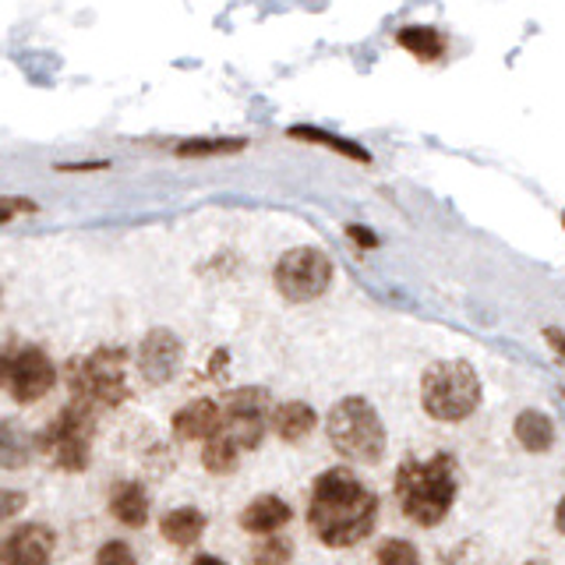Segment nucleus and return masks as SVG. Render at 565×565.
Instances as JSON below:
<instances>
[{"label": "nucleus", "mask_w": 565, "mask_h": 565, "mask_svg": "<svg viewBox=\"0 0 565 565\" xmlns=\"http://www.w3.org/2000/svg\"><path fill=\"white\" fill-rule=\"evenodd\" d=\"M379 523V494L347 467L315 477L308 502V530L326 547L361 544Z\"/></svg>", "instance_id": "f257e3e1"}, {"label": "nucleus", "mask_w": 565, "mask_h": 565, "mask_svg": "<svg viewBox=\"0 0 565 565\" xmlns=\"http://www.w3.org/2000/svg\"><path fill=\"white\" fill-rule=\"evenodd\" d=\"M393 491L403 516L431 530L449 516L459 494V463L449 452H431L428 459L406 456L396 467Z\"/></svg>", "instance_id": "f03ea898"}, {"label": "nucleus", "mask_w": 565, "mask_h": 565, "mask_svg": "<svg viewBox=\"0 0 565 565\" xmlns=\"http://www.w3.org/2000/svg\"><path fill=\"white\" fill-rule=\"evenodd\" d=\"M329 446L350 463H379L388 449V435L379 411L364 396H343L326 417Z\"/></svg>", "instance_id": "7ed1b4c3"}, {"label": "nucleus", "mask_w": 565, "mask_h": 565, "mask_svg": "<svg viewBox=\"0 0 565 565\" xmlns=\"http://www.w3.org/2000/svg\"><path fill=\"white\" fill-rule=\"evenodd\" d=\"M481 375L467 361H438L420 375V406L431 420L459 424L481 406Z\"/></svg>", "instance_id": "20e7f679"}, {"label": "nucleus", "mask_w": 565, "mask_h": 565, "mask_svg": "<svg viewBox=\"0 0 565 565\" xmlns=\"http://www.w3.org/2000/svg\"><path fill=\"white\" fill-rule=\"evenodd\" d=\"M93 435H96L93 411L82 403H71L46 424V431L35 438V446H40V452H46L53 467L78 473L93 459Z\"/></svg>", "instance_id": "39448f33"}, {"label": "nucleus", "mask_w": 565, "mask_h": 565, "mask_svg": "<svg viewBox=\"0 0 565 565\" xmlns=\"http://www.w3.org/2000/svg\"><path fill=\"white\" fill-rule=\"evenodd\" d=\"M67 385L75 403L96 411V406H117L128 399V382H124V350L103 347L88 353L85 361H71Z\"/></svg>", "instance_id": "423d86ee"}, {"label": "nucleus", "mask_w": 565, "mask_h": 565, "mask_svg": "<svg viewBox=\"0 0 565 565\" xmlns=\"http://www.w3.org/2000/svg\"><path fill=\"white\" fill-rule=\"evenodd\" d=\"M273 282L282 300L290 305H308V300H318L332 282V258L322 252V247H290L282 252L276 269H273Z\"/></svg>", "instance_id": "0eeeda50"}, {"label": "nucleus", "mask_w": 565, "mask_h": 565, "mask_svg": "<svg viewBox=\"0 0 565 565\" xmlns=\"http://www.w3.org/2000/svg\"><path fill=\"white\" fill-rule=\"evenodd\" d=\"M53 382H57V367L40 347L29 343H8L0 350V388L14 403H35L43 399Z\"/></svg>", "instance_id": "6e6552de"}, {"label": "nucleus", "mask_w": 565, "mask_h": 565, "mask_svg": "<svg viewBox=\"0 0 565 565\" xmlns=\"http://www.w3.org/2000/svg\"><path fill=\"white\" fill-rule=\"evenodd\" d=\"M265 411H269V393H265V388H255V385L237 388V393H230L223 406L220 435L241 452L258 449L265 438Z\"/></svg>", "instance_id": "1a4fd4ad"}, {"label": "nucleus", "mask_w": 565, "mask_h": 565, "mask_svg": "<svg viewBox=\"0 0 565 565\" xmlns=\"http://www.w3.org/2000/svg\"><path fill=\"white\" fill-rule=\"evenodd\" d=\"M184 361L181 335L170 329H149L138 347V371L149 385H167Z\"/></svg>", "instance_id": "9d476101"}, {"label": "nucleus", "mask_w": 565, "mask_h": 565, "mask_svg": "<svg viewBox=\"0 0 565 565\" xmlns=\"http://www.w3.org/2000/svg\"><path fill=\"white\" fill-rule=\"evenodd\" d=\"M53 530L43 523H22L0 541V565H50L53 555Z\"/></svg>", "instance_id": "9b49d317"}, {"label": "nucleus", "mask_w": 565, "mask_h": 565, "mask_svg": "<svg viewBox=\"0 0 565 565\" xmlns=\"http://www.w3.org/2000/svg\"><path fill=\"white\" fill-rule=\"evenodd\" d=\"M223 428V411L212 399H191L173 414V435L181 441H209Z\"/></svg>", "instance_id": "f8f14e48"}, {"label": "nucleus", "mask_w": 565, "mask_h": 565, "mask_svg": "<svg viewBox=\"0 0 565 565\" xmlns=\"http://www.w3.org/2000/svg\"><path fill=\"white\" fill-rule=\"evenodd\" d=\"M290 516H294V509L282 502L279 494H258V499L244 505L241 526L255 537H269V534H279V530L290 523Z\"/></svg>", "instance_id": "ddd939ff"}, {"label": "nucleus", "mask_w": 565, "mask_h": 565, "mask_svg": "<svg viewBox=\"0 0 565 565\" xmlns=\"http://www.w3.org/2000/svg\"><path fill=\"white\" fill-rule=\"evenodd\" d=\"M269 424H273V431L282 438V441H305L315 428H318V414L311 411L308 403H300V399H290V403H279L276 411H273V417H269Z\"/></svg>", "instance_id": "4468645a"}, {"label": "nucleus", "mask_w": 565, "mask_h": 565, "mask_svg": "<svg viewBox=\"0 0 565 565\" xmlns=\"http://www.w3.org/2000/svg\"><path fill=\"white\" fill-rule=\"evenodd\" d=\"M110 512H114V520H120L131 530L146 526L149 523V491L138 481H120L110 491Z\"/></svg>", "instance_id": "2eb2a0df"}, {"label": "nucleus", "mask_w": 565, "mask_h": 565, "mask_svg": "<svg viewBox=\"0 0 565 565\" xmlns=\"http://www.w3.org/2000/svg\"><path fill=\"white\" fill-rule=\"evenodd\" d=\"M512 435H516V441L526 452L541 456L555 446V420L544 411H523V414H516V420H512Z\"/></svg>", "instance_id": "dca6fc26"}, {"label": "nucleus", "mask_w": 565, "mask_h": 565, "mask_svg": "<svg viewBox=\"0 0 565 565\" xmlns=\"http://www.w3.org/2000/svg\"><path fill=\"white\" fill-rule=\"evenodd\" d=\"M159 534L177 547H191L205 534V512L194 505H177L170 509L163 520H159Z\"/></svg>", "instance_id": "f3484780"}, {"label": "nucleus", "mask_w": 565, "mask_h": 565, "mask_svg": "<svg viewBox=\"0 0 565 565\" xmlns=\"http://www.w3.org/2000/svg\"><path fill=\"white\" fill-rule=\"evenodd\" d=\"M294 141H308V146H322V149H332L335 156H347L353 159V163H361L367 167L371 163V152L364 146H358V141H350V138H340V135H332L326 128H315V124H297V128L287 131Z\"/></svg>", "instance_id": "a211bd4d"}, {"label": "nucleus", "mask_w": 565, "mask_h": 565, "mask_svg": "<svg viewBox=\"0 0 565 565\" xmlns=\"http://www.w3.org/2000/svg\"><path fill=\"white\" fill-rule=\"evenodd\" d=\"M35 438L22 428L18 420H0V467L4 470H22L32 459Z\"/></svg>", "instance_id": "6ab92c4d"}, {"label": "nucleus", "mask_w": 565, "mask_h": 565, "mask_svg": "<svg viewBox=\"0 0 565 565\" xmlns=\"http://www.w3.org/2000/svg\"><path fill=\"white\" fill-rule=\"evenodd\" d=\"M396 43L403 50H411L417 61H438L446 53V35L431 25H406L396 32Z\"/></svg>", "instance_id": "aec40b11"}, {"label": "nucleus", "mask_w": 565, "mask_h": 565, "mask_svg": "<svg viewBox=\"0 0 565 565\" xmlns=\"http://www.w3.org/2000/svg\"><path fill=\"white\" fill-rule=\"evenodd\" d=\"M244 149H247V138H188L173 152L181 159H205V156H230Z\"/></svg>", "instance_id": "412c9836"}, {"label": "nucleus", "mask_w": 565, "mask_h": 565, "mask_svg": "<svg viewBox=\"0 0 565 565\" xmlns=\"http://www.w3.org/2000/svg\"><path fill=\"white\" fill-rule=\"evenodd\" d=\"M237 463H241V449L237 446H230V441L223 438V435H216V438H209L205 441V449H202V467L209 470V473H234L237 470Z\"/></svg>", "instance_id": "4be33fe9"}, {"label": "nucleus", "mask_w": 565, "mask_h": 565, "mask_svg": "<svg viewBox=\"0 0 565 565\" xmlns=\"http://www.w3.org/2000/svg\"><path fill=\"white\" fill-rule=\"evenodd\" d=\"M294 558V541L282 534L258 537L252 544V565H290Z\"/></svg>", "instance_id": "5701e85b"}, {"label": "nucleus", "mask_w": 565, "mask_h": 565, "mask_svg": "<svg viewBox=\"0 0 565 565\" xmlns=\"http://www.w3.org/2000/svg\"><path fill=\"white\" fill-rule=\"evenodd\" d=\"M379 565H420V555H417V547L411 541H403V537H388L379 544Z\"/></svg>", "instance_id": "b1692460"}, {"label": "nucleus", "mask_w": 565, "mask_h": 565, "mask_svg": "<svg viewBox=\"0 0 565 565\" xmlns=\"http://www.w3.org/2000/svg\"><path fill=\"white\" fill-rule=\"evenodd\" d=\"M96 565H138L131 544L124 541H106L99 552H96Z\"/></svg>", "instance_id": "393cba45"}, {"label": "nucleus", "mask_w": 565, "mask_h": 565, "mask_svg": "<svg viewBox=\"0 0 565 565\" xmlns=\"http://www.w3.org/2000/svg\"><path fill=\"white\" fill-rule=\"evenodd\" d=\"M25 509V494L22 491H11V488H0V523L18 516Z\"/></svg>", "instance_id": "a878e982"}, {"label": "nucleus", "mask_w": 565, "mask_h": 565, "mask_svg": "<svg viewBox=\"0 0 565 565\" xmlns=\"http://www.w3.org/2000/svg\"><path fill=\"white\" fill-rule=\"evenodd\" d=\"M22 212H35V202L18 199V194H11V199H0V226L11 223L14 216H22Z\"/></svg>", "instance_id": "bb28decb"}, {"label": "nucleus", "mask_w": 565, "mask_h": 565, "mask_svg": "<svg viewBox=\"0 0 565 565\" xmlns=\"http://www.w3.org/2000/svg\"><path fill=\"white\" fill-rule=\"evenodd\" d=\"M347 237L361 247V252H371V247H379V237L371 234L367 226H361V223H347Z\"/></svg>", "instance_id": "cd10ccee"}, {"label": "nucleus", "mask_w": 565, "mask_h": 565, "mask_svg": "<svg viewBox=\"0 0 565 565\" xmlns=\"http://www.w3.org/2000/svg\"><path fill=\"white\" fill-rule=\"evenodd\" d=\"M541 335H544V340H547V347H552V350L558 353V358L565 361V332H562V329H555V326H547V329H544Z\"/></svg>", "instance_id": "c85d7f7f"}, {"label": "nucleus", "mask_w": 565, "mask_h": 565, "mask_svg": "<svg viewBox=\"0 0 565 565\" xmlns=\"http://www.w3.org/2000/svg\"><path fill=\"white\" fill-rule=\"evenodd\" d=\"M110 163L106 159H99V163H61V167H53V170H61V173H85V170H106Z\"/></svg>", "instance_id": "c756f323"}, {"label": "nucleus", "mask_w": 565, "mask_h": 565, "mask_svg": "<svg viewBox=\"0 0 565 565\" xmlns=\"http://www.w3.org/2000/svg\"><path fill=\"white\" fill-rule=\"evenodd\" d=\"M555 530L565 537V499L558 502V509H555Z\"/></svg>", "instance_id": "7c9ffc66"}, {"label": "nucleus", "mask_w": 565, "mask_h": 565, "mask_svg": "<svg viewBox=\"0 0 565 565\" xmlns=\"http://www.w3.org/2000/svg\"><path fill=\"white\" fill-rule=\"evenodd\" d=\"M191 565H226L223 558H216V555H199Z\"/></svg>", "instance_id": "2f4dec72"}, {"label": "nucleus", "mask_w": 565, "mask_h": 565, "mask_svg": "<svg viewBox=\"0 0 565 565\" xmlns=\"http://www.w3.org/2000/svg\"><path fill=\"white\" fill-rule=\"evenodd\" d=\"M0 305H4V282H0Z\"/></svg>", "instance_id": "473e14b6"}, {"label": "nucleus", "mask_w": 565, "mask_h": 565, "mask_svg": "<svg viewBox=\"0 0 565 565\" xmlns=\"http://www.w3.org/2000/svg\"><path fill=\"white\" fill-rule=\"evenodd\" d=\"M562 226H565V212H562Z\"/></svg>", "instance_id": "72a5a7b5"}, {"label": "nucleus", "mask_w": 565, "mask_h": 565, "mask_svg": "<svg viewBox=\"0 0 565 565\" xmlns=\"http://www.w3.org/2000/svg\"><path fill=\"white\" fill-rule=\"evenodd\" d=\"M526 565H537V562H526Z\"/></svg>", "instance_id": "f704fd0d"}]
</instances>
